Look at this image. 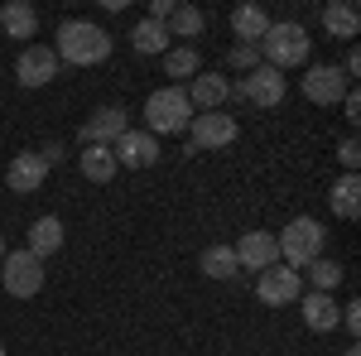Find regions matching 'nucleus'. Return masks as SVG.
Returning <instances> with one entry per match:
<instances>
[{
  "instance_id": "nucleus-4",
  "label": "nucleus",
  "mask_w": 361,
  "mask_h": 356,
  "mask_svg": "<svg viewBox=\"0 0 361 356\" xmlns=\"http://www.w3.org/2000/svg\"><path fill=\"white\" fill-rule=\"evenodd\" d=\"M145 121H149V135H164V130H183L193 121V106H188V92L173 82V87H159L149 92L145 102Z\"/></svg>"
},
{
  "instance_id": "nucleus-7",
  "label": "nucleus",
  "mask_w": 361,
  "mask_h": 356,
  "mask_svg": "<svg viewBox=\"0 0 361 356\" xmlns=\"http://www.w3.org/2000/svg\"><path fill=\"white\" fill-rule=\"evenodd\" d=\"M188 130H193L188 149H222V145L236 140V116H226V111H197L193 121H188Z\"/></svg>"
},
{
  "instance_id": "nucleus-6",
  "label": "nucleus",
  "mask_w": 361,
  "mask_h": 356,
  "mask_svg": "<svg viewBox=\"0 0 361 356\" xmlns=\"http://www.w3.org/2000/svg\"><path fill=\"white\" fill-rule=\"evenodd\" d=\"M255 294H260V303H270V308L299 303V294H304V274L289 270V265H270V270H260V279H255Z\"/></svg>"
},
{
  "instance_id": "nucleus-17",
  "label": "nucleus",
  "mask_w": 361,
  "mask_h": 356,
  "mask_svg": "<svg viewBox=\"0 0 361 356\" xmlns=\"http://www.w3.org/2000/svg\"><path fill=\"white\" fill-rule=\"evenodd\" d=\"M328 202H333V217L357 221V212H361V178L357 173H342V178L333 183V192H328Z\"/></svg>"
},
{
  "instance_id": "nucleus-11",
  "label": "nucleus",
  "mask_w": 361,
  "mask_h": 356,
  "mask_svg": "<svg viewBox=\"0 0 361 356\" xmlns=\"http://www.w3.org/2000/svg\"><path fill=\"white\" fill-rule=\"evenodd\" d=\"M15 78H20V87H49L58 78V54L44 44H29L15 63Z\"/></svg>"
},
{
  "instance_id": "nucleus-1",
  "label": "nucleus",
  "mask_w": 361,
  "mask_h": 356,
  "mask_svg": "<svg viewBox=\"0 0 361 356\" xmlns=\"http://www.w3.org/2000/svg\"><path fill=\"white\" fill-rule=\"evenodd\" d=\"M54 54L63 63H73V68H97V63L111 58V34L102 25H92V20H63Z\"/></svg>"
},
{
  "instance_id": "nucleus-5",
  "label": "nucleus",
  "mask_w": 361,
  "mask_h": 356,
  "mask_svg": "<svg viewBox=\"0 0 361 356\" xmlns=\"http://www.w3.org/2000/svg\"><path fill=\"white\" fill-rule=\"evenodd\" d=\"M0 279H5V294L15 299H34L44 289V260L29 255V250H5L0 260Z\"/></svg>"
},
{
  "instance_id": "nucleus-25",
  "label": "nucleus",
  "mask_w": 361,
  "mask_h": 356,
  "mask_svg": "<svg viewBox=\"0 0 361 356\" xmlns=\"http://www.w3.org/2000/svg\"><path fill=\"white\" fill-rule=\"evenodd\" d=\"M202 274H207V279H231V274H236L231 246H207L202 250Z\"/></svg>"
},
{
  "instance_id": "nucleus-19",
  "label": "nucleus",
  "mask_w": 361,
  "mask_h": 356,
  "mask_svg": "<svg viewBox=\"0 0 361 356\" xmlns=\"http://www.w3.org/2000/svg\"><path fill=\"white\" fill-rule=\"evenodd\" d=\"M78 164H82V173L92 178V183H111L116 178V154L111 145H82V154H78Z\"/></svg>"
},
{
  "instance_id": "nucleus-8",
  "label": "nucleus",
  "mask_w": 361,
  "mask_h": 356,
  "mask_svg": "<svg viewBox=\"0 0 361 356\" xmlns=\"http://www.w3.org/2000/svg\"><path fill=\"white\" fill-rule=\"evenodd\" d=\"M284 92H289V78L279 73V68H250L246 82L236 87V97H246V102H255V106H279L284 102Z\"/></svg>"
},
{
  "instance_id": "nucleus-13",
  "label": "nucleus",
  "mask_w": 361,
  "mask_h": 356,
  "mask_svg": "<svg viewBox=\"0 0 361 356\" xmlns=\"http://www.w3.org/2000/svg\"><path fill=\"white\" fill-rule=\"evenodd\" d=\"M126 130H130V111L126 106H102L82 125V145H116Z\"/></svg>"
},
{
  "instance_id": "nucleus-9",
  "label": "nucleus",
  "mask_w": 361,
  "mask_h": 356,
  "mask_svg": "<svg viewBox=\"0 0 361 356\" xmlns=\"http://www.w3.org/2000/svg\"><path fill=\"white\" fill-rule=\"evenodd\" d=\"M299 87H304V97L313 102V106H333V102H342L352 87H347V78H342V68H308L304 78H299Z\"/></svg>"
},
{
  "instance_id": "nucleus-35",
  "label": "nucleus",
  "mask_w": 361,
  "mask_h": 356,
  "mask_svg": "<svg viewBox=\"0 0 361 356\" xmlns=\"http://www.w3.org/2000/svg\"><path fill=\"white\" fill-rule=\"evenodd\" d=\"M0 356H5V347H0Z\"/></svg>"
},
{
  "instance_id": "nucleus-30",
  "label": "nucleus",
  "mask_w": 361,
  "mask_h": 356,
  "mask_svg": "<svg viewBox=\"0 0 361 356\" xmlns=\"http://www.w3.org/2000/svg\"><path fill=\"white\" fill-rule=\"evenodd\" d=\"M342 323H347V332L357 337L361 332V303H347V308H342Z\"/></svg>"
},
{
  "instance_id": "nucleus-31",
  "label": "nucleus",
  "mask_w": 361,
  "mask_h": 356,
  "mask_svg": "<svg viewBox=\"0 0 361 356\" xmlns=\"http://www.w3.org/2000/svg\"><path fill=\"white\" fill-rule=\"evenodd\" d=\"M342 111H347V121H361V97H357V92L342 97Z\"/></svg>"
},
{
  "instance_id": "nucleus-22",
  "label": "nucleus",
  "mask_w": 361,
  "mask_h": 356,
  "mask_svg": "<svg viewBox=\"0 0 361 356\" xmlns=\"http://www.w3.org/2000/svg\"><path fill=\"white\" fill-rule=\"evenodd\" d=\"M323 29H328L333 39H357V34H361L357 5H347V0H333V5L323 10Z\"/></svg>"
},
{
  "instance_id": "nucleus-18",
  "label": "nucleus",
  "mask_w": 361,
  "mask_h": 356,
  "mask_svg": "<svg viewBox=\"0 0 361 356\" xmlns=\"http://www.w3.org/2000/svg\"><path fill=\"white\" fill-rule=\"evenodd\" d=\"M265 29H270V15H265L260 5H236V10H231V34H236L241 44H260Z\"/></svg>"
},
{
  "instance_id": "nucleus-3",
  "label": "nucleus",
  "mask_w": 361,
  "mask_h": 356,
  "mask_svg": "<svg viewBox=\"0 0 361 356\" xmlns=\"http://www.w3.org/2000/svg\"><path fill=\"white\" fill-rule=\"evenodd\" d=\"M260 54H265V68H299V63H308V49H313V39L304 34V25H270L265 29V39L255 44Z\"/></svg>"
},
{
  "instance_id": "nucleus-10",
  "label": "nucleus",
  "mask_w": 361,
  "mask_h": 356,
  "mask_svg": "<svg viewBox=\"0 0 361 356\" xmlns=\"http://www.w3.org/2000/svg\"><path fill=\"white\" fill-rule=\"evenodd\" d=\"M231 255H236V270H270V265H279V241L270 231H246L231 246Z\"/></svg>"
},
{
  "instance_id": "nucleus-24",
  "label": "nucleus",
  "mask_w": 361,
  "mask_h": 356,
  "mask_svg": "<svg viewBox=\"0 0 361 356\" xmlns=\"http://www.w3.org/2000/svg\"><path fill=\"white\" fill-rule=\"evenodd\" d=\"M169 39H193V34H202V10H193V5H173V15H169Z\"/></svg>"
},
{
  "instance_id": "nucleus-12",
  "label": "nucleus",
  "mask_w": 361,
  "mask_h": 356,
  "mask_svg": "<svg viewBox=\"0 0 361 356\" xmlns=\"http://www.w3.org/2000/svg\"><path fill=\"white\" fill-rule=\"evenodd\" d=\"M111 154H116V164H126V168H149V164H159V140L149 130H126L111 145Z\"/></svg>"
},
{
  "instance_id": "nucleus-34",
  "label": "nucleus",
  "mask_w": 361,
  "mask_h": 356,
  "mask_svg": "<svg viewBox=\"0 0 361 356\" xmlns=\"http://www.w3.org/2000/svg\"><path fill=\"white\" fill-rule=\"evenodd\" d=\"M0 260H5V236H0Z\"/></svg>"
},
{
  "instance_id": "nucleus-14",
  "label": "nucleus",
  "mask_w": 361,
  "mask_h": 356,
  "mask_svg": "<svg viewBox=\"0 0 361 356\" xmlns=\"http://www.w3.org/2000/svg\"><path fill=\"white\" fill-rule=\"evenodd\" d=\"M44 178H49V164H44L39 154H15V164L5 168L10 192H39V188H44Z\"/></svg>"
},
{
  "instance_id": "nucleus-16",
  "label": "nucleus",
  "mask_w": 361,
  "mask_h": 356,
  "mask_svg": "<svg viewBox=\"0 0 361 356\" xmlns=\"http://www.w3.org/2000/svg\"><path fill=\"white\" fill-rule=\"evenodd\" d=\"M226 97H231V82H226V78H217V73L193 78V87H188V106H193V111H222Z\"/></svg>"
},
{
  "instance_id": "nucleus-29",
  "label": "nucleus",
  "mask_w": 361,
  "mask_h": 356,
  "mask_svg": "<svg viewBox=\"0 0 361 356\" xmlns=\"http://www.w3.org/2000/svg\"><path fill=\"white\" fill-rule=\"evenodd\" d=\"M255 54H260V49H255V44H236V49H231V68H260V63H255Z\"/></svg>"
},
{
  "instance_id": "nucleus-27",
  "label": "nucleus",
  "mask_w": 361,
  "mask_h": 356,
  "mask_svg": "<svg viewBox=\"0 0 361 356\" xmlns=\"http://www.w3.org/2000/svg\"><path fill=\"white\" fill-rule=\"evenodd\" d=\"M164 73L169 78H193L197 73V54L193 49H169L164 54Z\"/></svg>"
},
{
  "instance_id": "nucleus-28",
  "label": "nucleus",
  "mask_w": 361,
  "mask_h": 356,
  "mask_svg": "<svg viewBox=\"0 0 361 356\" xmlns=\"http://www.w3.org/2000/svg\"><path fill=\"white\" fill-rule=\"evenodd\" d=\"M337 159H342V168H347V173H357V164H361V145H357V140H342V145H337Z\"/></svg>"
},
{
  "instance_id": "nucleus-15",
  "label": "nucleus",
  "mask_w": 361,
  "mask_h": 356,
  "mask_svg": "<svg viewBox=\"0 0 361 356\" xmlns=\"http://www.w3.org/2000/svg\"><path fill=\"white\" fill-rule=\"evenodd\" d=\"M299 313H304V323L313 332H333L337 323H342V308L333 303V294H299Z\"/></svg>"
},
{
  "instance_id": "nucleus-2",
  "label": "nucleus",
  "mask_w": 361,
  "mask_h": 356,
  "mask_svg": "<svg viewBox=\"0 0 361 356\" xmlns=\"http://www.w3.org/2000/svg\"><path fill=\"white\" fill-rule=\"evenodd\" d=\"M275 241H279V260H284L289 270H304V265H313V260L323 255L328 231H323V221H318V217H294Z\"/></svg>"
},
{
  "instance_id": "nucleus-20",
  "label": "nucleus",
  "mask_w": 361,
  "mask_h": 356,
  "mask_svg": "<svg viewBox=\"0 0 361 356\" xmlns=\"http://www.w3.org/2000/svg\"><path fill=\"white\" fill-rule=\"evenodd\" d=\"M29 255H39V260H49L54 250H63V221L58 217H39L29 226Z\"/></svg>"
},
{
  "instance_id": "nucleus-32",
  "label": "nucleus",
  "mask_w": 361,
  "mask_h": 356,
  "mask_svg": "<svg viewBox=\"0 0 361 356\" xmlns=\"http://www.w3.org/2000/svg\"><path fill=\"white\" fill-rule=\"evenodd\" d=\"M39 159H44V164H49V168H54V164H63V145H49V149H44Z\"/></svg>"
},
{
  "instance_id": "nucleus-23",
  "label": "nucleus",
  "mask_w": 361,
  "mask_h": 356,
  "mask_svg": "<svg viewBox=\"0 0 361 356\" xmlns=\"http://www.w3.org/2000/svg\"><path fill=\"white\" fill-rule=\"evenodd\" d=\"M130 49H135V54H145V58L169 54V29L154 25V20H140V25L130 29Z\"/></svg>"
},
{
  "instance_id": "nucleus-33",
  "label": "nucleus",
  "mask_w": 361,
  "mask_h": 356,
  "mask_svg": "<svg viewBox=\"0 0 361 356\" xmlns=\"http://www.w3.org/2000/svg\"><path fill=\"white\" fill-rule=\"evenodd\" d=\"M342 356H361V352H357V347H347V352H342Z\"/></svg>"
},
{
  "instance_id": "nucleus-21",
  "label": "nucleus",
  "mask_w": 361,
  "mask_h": 356,
  "mask_svg": "<svg viewBox=\"0 0 361 356\" xmlns=\"http://www.w3.org/2000/svg\"><path fill=\"white\" fill-rule=\"evenodd\" d=\"M0 29H5L10 39H34V29H39V10L25 5V0H10V5L0 10Z\"/></svg>"
},
{
  "instance_id": "nucleus-26",
  "label": "nucleus",
  "mask_w": 361,
  "mask_h": 356,
  "mask_svg": "<svg viewBox=\"0 0 361 356\" xmlns=\"http://www.w3.org/2000/svg\"><path fill=\"white\" fill-rule=\"evenodd\" d=\"M308 279H313V289H318V294H333L337 284H342V265H337V260H323V255H318V260L308 265Z\"/></svg>"
}]
</instances>
